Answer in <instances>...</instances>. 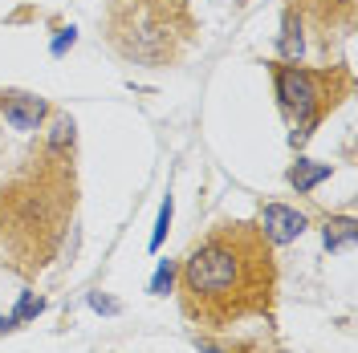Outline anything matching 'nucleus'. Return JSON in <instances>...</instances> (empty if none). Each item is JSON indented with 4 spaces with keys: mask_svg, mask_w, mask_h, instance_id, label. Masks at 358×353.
I'll return each mask as SVG.
<instances>
[{
    "mask_svg": "<svg viewBox=\"0 0 358 353\" xmlns=\"http://www.w3.org/2000/svg\"><path fill=\"white\" fill-rule=\"evenodd\" d=\"M73 163L69 151L45 142L17 175L0 187V248L21 272L49 264L73 216Z\"/></svg>",
    "mask_w": 358,
    "mask_h": 353,
    "instance_id": "f03ea898",
    "label": "nucleus"
},
{
    "mask_svg": "<svg viewBox=\"0 0 358 353\" xmlns=\"http://www.w3.org/2000/svg\"><path fill=\"white\" fill-rule=\"evenodd\" d=\"M277 288L273 243L257 223H216L179 268L183 313L208 329H228L245 317L268 313Z\"/></svg>",
    "mask_w": 358,
    "mask_h": 353,
    "instance_id": "f257e3e1",
    "label": "nucleus"
},
{
    "mask_svg": "<svg viewBox=\"0 0 358 353\" xmlns=\"http://www.w3.org/2000/svg\"><path fill=\"white\" fill-rule=\"evenodd\" d=\"M322 179H330V167H313V163H297V167L289 171V183L297 187V191H301V195H306V191H313V187H317Z\"/></svg>",
    "mask_w": 358,
    "mask_h": 353,
    "instance_id": "0eeeda50",
    "label": "nucleus"
},
{
    "mask_svg": "<svg viewBox=\"0 0 358 353\" xmlns=\"http://www.w3.org/2000/svg\"><path fill=\"white\" fill-rule=\"evenodd\" d=\"M277 98L281 106L297 118L293 142H306L310 130L317 126L322 114H330L342 102V93L350 86V77L342 69H301V66H277Z\"/></svg>",
    "mask_w": 358,
    "mask_h": 353,
    "instance_id": "20e7f679",
    "label": "nucleus"
},
{
    "mask_svg": "<svg viewBox=\"0 0 358 353\" xmlns=\"http://www.w3.org/2000/svg\"><path fill=\"white\" fill-rule=\"evenodd\" d=\"M90 305H94V309H106V313H114V309H118L114 301H102V296H90Z\"/></svg>",
    "mask_w": 358,
    "mask_h": 353,
    "instance_id": "9d476101",
    "label": "nucleus"
},
{
    "mask_svg": "<svg viewBox=\"0 0 358 353\" xmlns=\"http://www.w3.org/2000/svg\"><path fill=\"white\" fill-rule=\"evenodd\" d=\"M355 240V220H330L326 223V248L334 252V248H346V243Z\"/></svg>",
    "mask_w": 358,
    "mask_h": 353,
    "instance_id": "6e6552de",
    "label": "nucleus"
},
{
    "mask_svg": "<svg viewBox=\"0 0 358 353\" xmlns=\"http://www.w3.org/2000/svg\"><path fill=\"white\" fill-rule=\"evenodd\" d=\"M167 227H171V195L163 199V211H159V227H155V236H151V248H159V243H163Z\"/></svg>",
    "mask_w": 358,
    "mask_h": 353,
    "instance_id": "1a4fd4ad",
    "label": "nucleus"
},
{
    "mask_svg": "<svg viewBox=\"0 0 358 353\" xmlns=\"http://www.w3.org/2000/svg\"><path fill=\"white\" fill-rule=\"evenodd\" d=\"M0 110H4V122H8V126H17V130H37V122L45 118V102H37V98H8Z\"/></svg>",
    "mask_w": 358,
    "mask_h": 353,
    "instance_id": "423d86ee",
    "label": "nucleus"
},
{
    "mask_svg": "<svg viewBox=\"0 0 358 353\" xmlns=\"http://www.w3.org/2000/svg\"><path fill=\"white\" fill-rule=\"evenodd\" d=\"M110 33L122 53L143 61L176 57L179 41L187 37L183 0H114Z\"/></svg>",
    "mask_w": 358,
    "mask_h": 353,
    "instance_id": "7ed1b4c3",
    "label": "nucleus"
},
{
    "mask_svg": "<svg viewBox=\"0 0 358 353\" xmlns=\"http://www.w3.org/2000/svg\"><path fill=\"white\" fill-rule=\"evenodd\" d=\"M167 280H171V272H167V268H159V276H155V292H163V285H167Z\"/></svg>",
    "mask_w": 358,
    "mask_h": 353,
    "instance_id": "9b49d317",
    "label": "nucleus"
},
{
    "mask_svg": "<svg viewBox=\"0 0 358 353\" xmlns=\"http://www.w3.org/2000/svg\"><path fill=\"white\" fill-rule=\"evenodd\" d=\"M261 232L268 236V243H289L306 232V216L285 207V203H268L261 211Z\"/></svg>",
    "mask_w": 358,
    "mask_h": 353,
    "instance_id": "39448f33",
    "label": "nucleus"
}]
</instances>
